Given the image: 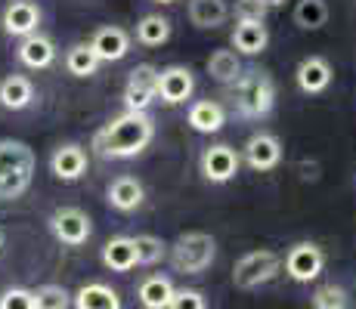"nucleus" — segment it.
<instances>
[{
	"label": "nucleus",
	"mask_w": 356,
	"mask_h": 309,
	"mask_svg": "<svg viewBox=\"0 0 356 309\" xmlns=\"http://www.w3.org/2000/svg\"><path fill=\"white\" fill-rule=\"evenodd\" d=\"M155 136V121L149 112H121L118 118H112L106 127L93 136V149L99 158H136L143 149L152 142Z\"/></svg>",
	"instance_id": "obj_1"
},
{
	"label": "nucleus",
	"mask_w": 356,
	"mask_h": 309,
	"mask_svg": "<svg viewBox=\"0 0 356 309\" xmlns=\"http://www.w3.org/2000/svg\"><path fill=\"white\" fill-rule=\"evenodd\" d=\"M34 180V152L22 140H0V201H16Z\"/></svg>",
	"instance_id": "obj_2"
},
{
	"label": "nucleus",
	"mask_w": 356,
	"mask_h": 309,
	"mask_svg": "<svg viewBox=\"0 0 356 309\" xmlns=\"http://www.w3.org/2000/svg\"><path fill=\"white\" fill-rule=\"evenodd\" d=\"M232 102H236V112L248 121L266 118L276 106V84L266 72H242L236 81V90H232Z\"/></svg>",
	"instance_id": "obj_3"
},
{
	"label": "nucleus",
	"mask_w": 356,
	"mask_h": 309,
	"mask_svg": "<svg viewBox=\"0 0 356 309\" xmlns=\"http://www.w3.org/2000/svg\"><path fill=\"white\" fill-rule=\"evenodd\" d=\"M217 257V242L208 232H183L170 247V263L183 276H202Z\"/></svg>",
	"instance_id": "obj_4"
},
{
	"label": "nucleus",
	"mask_w": 356,
	"mask_h": 309,
	"mask_svg": "<svg viewBox=\"0 0 356 309\" xmlns=\"http://www.w3.org/2000/svg\"><path fill=\"white\" fill-rule=\"evenodd\" d=\"M279 269H282V257H279L276 251H270V247H260V251L245 253L236 263V269H232V285H236L238 291H257V287L270 285V281L279 276Z\"/></svg>",
	"instance_id": "obj_5"
},
{
	"label": "nucleus",
	"mask_w": 356,
	"mask_h": 309,
	"mask_svg": "<svg viewBox=\"0 0 356 309\" xmlns=\"http://www.w3.org/2000/svg\"><path fill=\"white\" fill-rule=\"evenodd\" d=\"M47 223H50L53 238L65 247H81V244L90 242V235H93L90 217H87L81 208H56Z\"/></svg>",
	"instance_id": "obj_6"
},
{
	"label": "nucleus",
	"mask_w": 356,
	"mask_h": 309,
	"mask_svg": "<svg viewBox=\"0 0 356 309\" xmlns=\"http://www.w3.org/2000/svg\"><path fill=\"white\" fill-rule=\"evenodd\" d=\"M155 99H159V68L143 62L130 72L124 84V108L127 112H149Z\"/></svg>",
	"instance_id": "obj_7"
},
{
	"label": "nucleus",
	"mask_w": 356,
	"mask_h": 309,
	"mask_svg": "<svg viewBox=\"0 0 356 309\" xmlns=\"http://www.w3.org/2000/svg\"><path fill=\"white\" fill-rule=\"evenodd\" d=\"M323 266H325V253H323V247L313 242H298L285 253V272H289L294 281H300V285L319 278Z\"/></svg>",
	"instance_id": "obj_8"
},
{
	"label": "nucleus",
	"mask_w": 356,
	"mask_h": 309,
	"mask_svg": "<svg viewBox=\"0 0 356 309\" xmlns=\"http://www.w3.org/2000/svg\"><path fill=\"white\" fill-rule=\"evenodd\" d=\"M238 164L242 158L232 146L220 142V146H208L202 152V176L208 183H229L238 174Z\"/></svg>",
	"instance_id": "obj_9"
},
{
	"label": "nucleus",
	"mask_w": 356,
	"mask_h": 309,
	"mask_svg": "<svg viewBox=\"0 0 356 309\" xmlns=\"http://www.w3.org/2000/svg\"><path fill=\"white\" fill-rule=\"evenodd\" d=\"M195 90V78L186 65H168L159 72V99L164 106H180Z\"/></svg>",
	"instance_id": "obj_10"
},
{
	"label": "nucleus",
	"mask_w": 356,
	"mask_h": 309,
	"mask_svg": "<svg viewBox=\"0 0 356 309\" xmlns=\"http://www.w3.org/2000/svg\"><path fill=\"white\" fill-rule=\"evenodd\" d=\"M0 22H3V31L13 37H29L40 28V6L34 0H10Z\"/></svg>",
	"instance_id": "obj_11"
},
{
	"label": "nucleus",
	"mask_w": 356,
	"mask_h": 309,
	"mask_svg": "<svg viewBox=\"0 0 356 309\" xmlns=\"http://www.w3.org/2000/svg\"><path fill=\"white\" fill-rule=\"evenodd\" d=\"M50 170L56 180L63 183H74L87 174V152L78 146V142H65L56 152L50 155Z\"/></svg>",
	"instance_id": "obj_12"
},
{
	"label": "nucleus",
	"mask_w": 356,
	"mask_h": 309,
	"mask_svg": "<svg viewBox=\"0 0 356 309\" xmlns=\"http://www.w3.org/2000/svg\"><path fill=\"white\" fill-rule=\"evenodd\" d=\"M245 161L251 170H273L282 161V142L273 133H254L245 142Z\"/></svg>",
	"instance_id": "obj_13"
},
{
	"label": "nucleus",
	"mask_w": 356,
	"mask_h": 309,
	"mask_svg": "<svg viewBox=\"0 0 356 309\" xmlns=\"http://www.w3.org/2000/svg\"><path fill=\"white\" fill-rule=\"evenodd\" d=\"M90 47L99 56V62H118L130 53V34L118 25H102V28L93 31Z\"/></svg>",
	"instance_id": "obj_14"
},
{
	"label": "nucleus",
	"mask_w": 356,
	"mask_h": 309,
	"mask_svg": "<svg viewBox=\"0 0 356 309\" xmlns=\"http://www.w3.org/2000/svg\"><path fill=\"white\" fill-rule=\"evenodd\" d=\"M16 56L22 65H29V68H50L53 62H56V44H53L47 34H40V31H34L29 34V37H19V50H16Z\"/></svg>",
	"instance_id": "obj_15"
},
{
	"label": "nucleus",
	"mask_w": 356,
	"mask_h": 309,
	"mask_svg": "<svg viewBox=\"0 0 356 309\" xmlns=\"http://www.w3.org/2000/svg\"><path fill=\"white\" fill-rule=\"evenodd\" d=\"M332 78H334V72H332V65H328V59H323V56H307L298 65V72H294V81H298L300 93H310V96L328 90Z\"/></svg>",
	"instance_id": "obj_16"
},
{
	"label": "nucleus",
	"mask_w": 356,
	"mask_h": 309,
	"mask_svg": "<svg viewBox=\"0 0 356 309\" xmlns=\"http://www.w3.org/2000/svg\"><path fill=\"white\" fill-rule=\"evenodd\" d=\"M143 198H146V192H143V183L136 180V176H118V180H112L106 189L108 208H115L118 214L136 210L143 204Z\"/></svg>",
	"instance_id": "obj_17"
},
{
	"label": "nucleus",
	"mask_w": 356,
	"mask_h": 309,
	"mask_svg": "<svg viewBox=\"0 0 356 309\" xmlns=\"http://www.w3.org/2000/svg\"><path fill=\"white\" fill-rule=\"evenodd\" d=\"M72 303L74 309H121V297L106 281H90L81 285L78 294H72Z\"/></svg>",
	"instance_id": "obj_18"
},
{
	"label": "nucleus",
	"mask_w": 356,
	"mask_h": 309,
	"mask_svg": "<svg viewBox=\"0 0 356 309\" xmlns=\"http://www.w3.org/2000/svg\"><path fill=\"white\" fill-rule=\"evenodd\" d=\"M266 44H270V31H266L264 22H248V19H238L236 31H232V47H236V53L257 56V53L266 50Z\"/></svg>",
	"instance_id": "obj_19"
},
{
	"label": "nucleus",
	"mask_w": 356,
	"mask_h": 309,
	"mask_svg": "<svg viewBox=\"0 0 356 309\" xmlns=\"http://www.w3.org/2000/svg\"><path fill=\"white\" fill-rule=\"evenodd\" d=\"M34 102V84L25 74H6L0 81V106L10 112H22Z\"/></svg>",
	"instance_id": "obj_20"
},
{
	"label": "nucleus",
	"mask_w": 356,
	"mask_h": 309,
	"mask_svg": "<svg viewBox=\"0 0 356 309\" xmlns=\"http://www.w3.org/2000/svg\"><path fill=\"white\" fill-rule=\"evenodd\" d=\"M102 266L112 272H130L136 263V244L134 238L118 235V238H108L106 247H102Z\"/></svg>",
	"instance_id": "obj_21"
},
{
	"label": "nucleus",
	"mask_w": 356,
	"mask_h": 309,
	"mask_svg": "<svg viewBox=\"0 0 356 309\" xmlns=\"http://www.w3.org/2000/svg\"><path fill=\"white\" fill-rule=\"evenodd\" d=\"M227 124V112H223L220 102L214 99H202L189 108V127L198 130V133H217Z\"/></svg>",
	"instance_id": "obj_22"
},
{
	"label": "nucleus",
	"mask_w": 356,
	"mask_h": 309,
	"mask_svg": "<svg viewBox=\"0 0 356 309\" xmlns=\"http://www.w3.org/2000/svg\"><path fill=\"white\" fill-rule=\"evenodd\" d=\"M177 287L170 285L168 276H149L140 281V291H136V297H140L143 309H168L170 297H174Z\"/></svg>",
	"instance_id": "obj_23"
},
{
	"label": "nucleus",
	"mask_w": 356,
	"mask_h": 309,
	"mask_svg": "<svg viewBox=\"0 0 356 309\" xmlns=\"http://www.w3.org/2000/svg\"><path fill=\"white\" fill-rule=\"evenodd\" d=\"M229 16L227 0H189V22L195 28H217Z\"/></svg>",
	"instance_id": "obj_24"
},
{
	"label": "nucleus",
	"mask_w": 356,
	"mask_h": 309,
	"mask_svg": "<svg viewBox=\"0 0 356 309\" xmlns=\"http://www.w3.org/2000/svg\"><path fill=\"white\" fill-rule=\"evenodd\" d=\"M99 56L93 53V47L90 44H74V47H68V53H65V68H68V74H74V78H93V74L99 72Z\"/></svg>",
	"instance_id": "obj_25"
},
{
	"label": "nucleus",
	"mask_w": 356,
	"mask_h": 309,
	"mask_svg": "<svg viewBox=\"0 0 356 309\" xmlns=\"http://www.w3.org/2000/svg\"><path fill=\"white\" fill-rule=\"evenodd\" d=\"M208 74L217 81V84H236L238 74H242V62L232 50H214L208 59Z\"/></svg>",
	"instance_id": "obj_26"
},
{
	"label": "nucleus",
	"mask_w": 356,
	"mask_h": 309,
	"mask_svg": "<svg viewBox=\"0 0 356 309\" xmlns=\"http://www.w3.org/2000/svg\"><path fill=\"white\" fill-rule=\"evenodd\" d=\"M170 37V22L164 16H143L140 22H136V40H140L143 47H161L168 44Z\"/></svg>",
	"instance_id": "obj_27"
},
{
	"label": "nucleus",
	"mask_w": 356,
	"mask_h": 309,
	"mask_svg": "<svg viewBox=\"0 0 356 309\" xmlns=\"http://www.w3.org/2000/svg\"><path fill=\"white\" fill-rule=\"evenodd\" d=\"M325 19H328L325 0H298V6H294V22L307 31L323 28Z\"/></svg>",
	"instance_id": "obj_28"
},
{
	"label": "nucleus",
	"mask_w": 356,
	"mask_h": 309,
	"mask_svg": "<svg viewBox=\"0 0 356 309\" xmlns=\"http://www.w3.org/2000/svg\"><path fill=\"white\" fill-rule=\"evenodd\" d=\"M34 294V309H68L72 306V294L63 285H40Z\"/></svg>",
	"instance_id": "obj_29"
},
{
	"label": "nucleus",
	"mask_w": 356,
	"mask_h": 309,
	"mask_svg": "<svg viewBox=\"0 0 356 309\" xmlns=\"http://www.w3.org/2000/svg\"><path fill=\"white\" fill-rule=\"evenodd\" d=\"M134 244H136V263L140 266L161 263L164 253H168V244H164L161 238H155V235H136Z\"/></svg>",
	"instance_id": "obj_30"
},
{
	"label": "nucleus",
	"mask_w": 356,
	"mask_h": 309,
	"mask_svg": "<svg viewBox=\"0 0 356 309\" xmlns=\"http://www.w3.org/2000/svg\"><path fill=\"white\" fill-rule=\"evenodd\" d=\"M313 309H350V294L341 285H323L313 291Z\"/></svg>",
	"instance_id": "obj_31"
},
{
	"label": "nucleus",
	"mask_w": 356,
	"mask_h": 309,
	"mask_svg": "<svg viewBox=\"0 0 356 309\" xmlns=\"http://www.w3.org/2000/svg\"><path fill=\"white\" fill-rule=\"evenodd\" d=\"M0 309H34V294L29 287H6L0 294Z\"/></svg>",
	"instance_id": "obj_32"
},
{
	"label": "nucleus",
	"mask_w": 356,
	"mask_h": 309,
	"mask_svg": "<svg viewBox=\"0 0 356 309\" xmlns=\"http://www.w3.org/2000/svg\"><path fill=\"white\" fill-rule=\"evenodd\" d=\"M168 309H208V303H204L202 291H195V287H180V291H174Z\"/></svg>",
	"instance_id": "obj_33"
},
{
	"label": "nucleus",
	"mask_w": 356,
	"mask_h": 309,
	"mask_svg": "<svg viewBox=\"0 0 356 309\" xmlns=\"http://www.w3.org/2000/svg\"><path fill=\"white\" fill-rule=\"evenodd\" d=\"M270 6L264 0H238L236 3V19H248V22H264Z\"/></svg>",
	"instance_id": "obj_34"
},
{
	"label": "nucleus",
	"mask_w": 356,
	"mask_h": 309,
	"mask_svg": "<svg viewBox=\"0 0 356 309\" xmlns=\"http://www.w3.org/2000/svg\"><path fill=\"white\" fill-rule=\"evenodd\" d=\"M264 3H266V6H270V10H273V6H282L285 0H264Z\"/></svg>",
	"instance_id": "obj_35"
},
{
	"label": "nucleus",
	"mask_w": 356,
	"mask_h": 309,
	"mask_svg": "<svg viewBox=\"0 0 356 309\" xmlns=\"http://www.w3.org/2000/svg\"><path fill=\"white\" fill-rule=\"evenodd\" d=\"M3 242H6V238H3V229H0V251H3Z\"/></svg>",
	"instance_id": "obj_36"
},
{
	"label": "nucleus",
	"mask_w": 356,
	"mask_h": 309,
	"mask_svg": "<svg viewBox=\"0 0 356 309\" xmlns=\"http://www.w3.org/2000/svg\"><path fill=\"white\" fill-rule=\"evenodd\" d=\"M159 3H174V0H159Z\"/></svg>",
	"instance_id": "obj_37"
}]
</instances>
